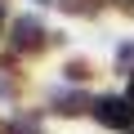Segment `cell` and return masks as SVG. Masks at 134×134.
I'll return each instance as SVG.
<instances>
[{
    "label": "cell",
    "mask_w": 134,
    "mask_h": 134,
    "mask_svg": "<svg viewBox=\"0 0 134 134\" xmlns=\"http://www.w3.org/2000/svg\"><path fill=\"white\" fill-rule=\"evenodd\" d=\"M0 134H5V125H0Z\"/></svg>",
    "instance_id": "obj_11"
},
{
    "label": "cell",
    "mask_w": 134,
    "mask_h": 134,
    "mask_svg": "<svg viewBox=\"0 0 134 134\" xmlns=\"http://www.w3.org/2000/svg\"><path fill=\"white\" fill-rule=\"evenodd\" d=\"M94 121H103L107 130H130L134 125V103L121 94H103L94 98Z\"/></svg>",
    "instance_id": "obj_1"
},
{
    "label": "cell",
    "mask_w": 134,
    "mask_h": 134,
    "mask_svg": "<svg viewBox=\"0 0 134 134\" xmlns=\"http://www.w3.org/2000/svg\"><path fill=\"white\" fill-rule=\"evenodd\" d=\"M90 76H94V67L85 58H72V63H67V81H90Z\"/></svg>",
    "instance_id": "obj_5"
},
{
    "label": "cell",
    "mask_w": 134,
    "mask_h": 134,
    "mask_svg": "<svg viewBox=\"0 0 134 134\" xmlns=\"http://www.w3.org/2000/svg\"><path fill=\"white\" fill-rule=\"evenodd\" d=\"M0 27H5V9H0Z\"/></svg>",
    "instance_id": "obj_10"
},
{
    "label": "cell",
    "mask_w": 134,
    "mask_h": 134,
    "mask_svg": "<svg viewBox=\"0 0 134 134\" xmlns=\"http://www.w3.org/2000/svg\"><path fill=\"white\" fill-rule=\"evenodd\" d=\"M9 134H40V121H36V116H18V121L9 125Z\"/></svg>",
    "instance_id": "obj_6"
},
{
    "label": "cell",
    "mask_w": 134,
    "mask_h": 134,
    "mask_svg": "<svg viewBox=\"0 0 134 134\" xmlns=\"http://www.w3.org/2000/svg\"><path fill=\"white\" fill-rule=\"evenodd\" d=\"M54 112L58 116H81V112H94V98H85V94H54Z\"/></svg>",
    "instance_id": "obj_3"
},
{
    "label": "cell",
    "mask_w": 134,
    "mask_h": 134,
    "mask_svg": "<svg viewBox=\"0 0 134 134\" xmlns=\"http://www.w3.org/2000/svg\"><path fill=\"white\" fill-rule=\"evenodd\" d=\"M40 5H58V0H40Z\"/></svg>",
    "instance_id": "obj_9"
},
{
    "label": "cell",
    "mask_w": 134,
    "mask_h": 134,
    "mask_svg": "<svg viewBox=\"0 0 134 134\" xmlns=\"http://www.w3.org/2000/svg\"><path fill=\"white\" fill-rule=\"evenodd\" d=\"M116 63H121V72L130 76V63H134V45H121V54H116Z\"/></svg>",
    "instance_id": "obj_7"
},
{
    "label": "cell",
    "mask_w": 134,
    "mask_h": 134,
    "mask_svg": "<svg viewBox=\"0 0 134 134\" xmlns=\"http://www.w3.org/2000/svg\"><path fill=\"white\" fill-rule=\"evenodd\" d=\"M14 49L18 54H45L49 49V31H45V23L40 18H18L14 23Z\"/></svg>",
    "instance_id": "obj_2"
},
{
    "label": "cell",
    "mask_w": 134,
    "mask_h": 134,
    "mask_svg": "<svg viewBox=\"0 0 134 134\" xmlns=\"http://www.w3.org/2000/svg\"><path fill=\"white\" fill-rule=\"evenodd\" d=\"M125 98H130V103H134V76H130V94H125Z\"/></svg>",
    "instance_id": "obj_8"
},
{
    "label": "cell",
    "mask_w": 134,
    "mask_h": 134,
    "mask_svg": "<svg viewBox=\"0 0 134 134\" xmlns=\"http://www.w3.org/2000/svg\"><path fill=\"white\" fill-rule=\"evenodd\" d=\"M58 9H63V14H81V18H90V14L103 9V0H58Z\"/></svg>",
    "instance_id": "obj_4"
}]
</instances>
